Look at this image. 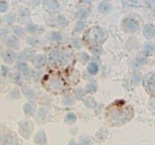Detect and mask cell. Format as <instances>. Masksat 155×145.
<instances>
[{"mask_svg": "<svg viewBox=\"0 0 155 145\" xmlns=\"http://www.w3.org/2000/svg\"><path fill=\"white\" fill-rule=\"evenodd\" d=\"M133 110L126 107L124 101H117L109 107L108 117L111 123L117 125L123 123L133 117Z\"/></svg>", "mask_w": 155, "mask_h": 145, "instance_id": "1", "label": "cell"}, {"mask_svg": "<svg viewBox=\"0 0 155 145\" xmlns=\"http://www.w3.org/2000/svg\"><path fill=\"white\" fill-rule=\"evenodd\" d=\"M104 33L102 29L98 28V27H93L90 29L89 31H87L86 34V38L87 41L90 42H99L104 37Z\"/></svg>", "mask_w": 155, "mask_h": 145, "instance_id": "2", "label": "cell"}, {"mask_svg": "<svg viewBox=\"0 0 155 145\" xmlns=\"http://www.w3.org/2000/svg\"><path fill=\"white\" fill-rule=\"evenodd\" d=\"M47 86H48V88L51 90L58 91L61 90L63 87V82L60 78L54 76L48 79Z\"/></svg>", "mask_w": 155, "mask_h": 145, "instance_id": "3", "label": "cell"}, {"mask_svg": "<svg viewBox=\"0 0 155 145\" xmlns=\"http://www.w3.org/2000/svg\"><path fill=\"white\" fill-rule=\"evenodd\" d=\"M124 26L130 32H135L139 29V24L133 19H126L123 22Z\"/></svg>", "mask_w": 155, "mask_h": 145, "instance_id": "4", "label": "cell"}, {"mask_svg": "<svg viewBox=\"0 0 155 145\" xmlns=\"http://www.w3.org/2000/svg\"><path fill=\"white\" fill-rule=\"evenodd\" d=\"M43 6L44 9L49 12H55L59 8L58 3L56 1H45L43 2Z\"/></svg>", "mask_w": 155, "mask_h": 145, "instance_id": "5", "label": "cell"}, {"mask_svg": "<svg viewBox=\"0 0 155 145\" xmlns=\"http://www.w3.org/2000/svg\"><path fill=\"white\" fill-rule=\"evenodd\" d=\"M146 87L151 92H155V73H151L147 77Z\"/></svg>", "mask_w": 155, "mask_h": 145, "instance_id": "6", "label": "cell"}, {"mask_svg": "<svg viewBox=\"0 0 155 145\" xmlns=\"http://www.w3.org/2000/svg\"><path fill=\"white\" fill-rule=\"evenodd\" d=\"M20 132L21 135L25 138L30 137L31 134V126L29 125L28 123H23L20 124Z\"/></svg>", "mask_w": 155, "mask_h": 145, "instance_id": "7", "label": "cell"}, {"mask_svg": "<svg viewBox=\"0 0 155 145\" xmlns=\"http://www.w3.org/2000/svg\"><path fill=\"white\" fill-rule=\"evenodd\" d=\"M34 141L39 145H45L46 144V137L43 131H40L36 134L34 138Z\"/></svg>", "mask_w": 155, "mask_h": 145, "instance_id": "8", "label": "cell"}, {"mask_svg": "<svg viewBox=\"0 0 155 145\" xmlns=\"http://www.w3.org/2000/svg\"><path fill=\"white\" fill-rule=\"evenodd\" d=\"M155 33L154 26L151 24H148L144 26V30H143V34L148 39H151L154 36Z\"/></svg>", "mask_w": 155, "mask_h": 145, "instance_id": "9", "label": "cell"}, {"mask_svg": "<svg viewBox=\"0 0 155 145\" xmlns=\"http://www.w3.org/2000/svg\"><path fill=\"white\" fill-rule=\"evenodd\" d=\"M51 59L55 61H62L65 60V55L59 51H55L51 54Z\"/></svg>", "mask_w": 155, "mask_h": 145, "instance_id": "10", "label": "cell"}, {"mask_svg": "<svg viewBox=\"0 0 155 145\" xmlns=\"http://www.w3.org/2000/svg\"><path fill=\"white\" fill-rule=\"evenodd\" d=\"M15 58V54L11 51H7L3 54V59L6 63H11Z\"/></svg>", "mask_w": 155, "mask_h": 145, "instance_id": "11", "label": "cell"}, {"mask_svg": "<svg viewBox=\"0 0 155 145\" xmlns=\"http://www.w3.org/2000/svg\"><path fill=\"white\" fill-rule=\"evenodd\" d=\"M111 5L108 3V2H102L98 5V10L102 13H107L111 11Z\"/></svg>", "mask_w": 155, "mask_h": 145, "instance_id": "12", "label": "cell"}, {"mask_svg": "<svg viewBox=\"0 0 155 145\" xmlns=\"http://www.w3.org/2000/svg\"><path fill=\"white\" fill-rule=\"evenodd\" d=\"M34 64L36 65V66H42L46 63V58L44 57V56L42 55H37L36 57H35L34 59V61H33Z\"/></svg>", "mask_w": 155, "mask_h": 145, "instance_id": "13", "label": "cell"}, {"mask_svg": "<svg viewBox=\"0 0 155 145\" xmlns=\"http://www.w3.org/2000/svg\"><path fill=\"white\" fill-rule=\"evenodd\" d=\"M85 105L89 108H94L96 106V102L92 98H88L84 101Z\"/></svg>", "mask_w": 155, "mask_h": 145, "instance_id": "14", "label": "cell"}, {"mask_svg": "<svg viewBox=\"0 0 155 145\" xmlns=\"http://www.w3.org/2000/svg\"><path fill=\"white\" fill-rule=\"evenodd\" d=\"M88 71H89V73H91L92 75H95L97 73L98 71V65L95 63H92L89 65L88 67Z\"/></svg>", "mask_w": 155, "mask_h": 145, "instance_id": "15", "label": "cell"}, {"mask_svg": "<svg viewBox=\"0 0 155 145\" xmlns=\"http://www.w3.org/2000/svg\"><path fill=\"white\" fill-rule=\"evenodd\" d=\"M18 70H20V71H21V72H22L24 75L29 74V67H27V64L20 63V64H18Z\"/></svg>", "mask_w": 155, "mask_h": 145, "instance_id": "16", "label": "cell"}, {"mask_svg": "<svg viewBox=\"0 0 155 145\" xmlns=\"http://www.w3.org/2000/svg\"><path fill=\"white\" fill-rule=\"evenodd\" d=\"M154 49V45L152 43H147L144 45V52L146 55H150Z\"/></svg>", "mask_w": 155, "mask_h": 145, "instance_id": "17", "label": "cell"}, {"mask_svg": "<svg viewBox=\"0 0 155 145\" xmlns=\"http://www.w3.org/2000/svg\"><path fill=\"white\" fill-rule=\"evenodd\" d=\"M24 110L26 114L30 115L33 113V107L30 103H26L24 107Z\"/></svg>", "mask_w": 155, "mask_h": 145, "instance_id": "18", "label": "cell"}, {"mask_svg": "<svg viewBox=\"0 0 155 145\" xmlns=\"http://www.w3.org/2000/svg\"><path fill=\"white\" fill-rule=\"evenodd\" d=\"M80 144L81 145H91L92 144L91 139L89 138H87V137L82 138H81V140H80Z\"/></svg>", "mask_w": 155, "mask_h": 145, "instance_id": "19", "label": "cell"}, {"mask_svg": "<svg viewBox=\"0 0 155 145\" xmlns=\"http://www.w3.org/2000/svg\"><path fill=\"white\" fill-rule=\"evenodd\" d=\"M76 116L73 113H68L66 116V121L68 123H73L76 120Z\"/></svg>", "mask_w": 155, "mask_h": 145, "instance_id": "20", "label": "cell"}, {"mask_svg": "<svg viewBox=\"0 0 155 145\" xmlns=\"http://www.w3.org/2000/svg\"><path fill=\"white\" fill-rule=\"evenodd\" d=\"M85 24L83 22H78L76 24L75 27H74V30L76 32H79V31H81L82 29L84 28Z\"/></svg>", "mask_w": 155, "mask_h": 145, "instance_id": "21", "label": "cell"}, {"mask_svg": "<svg viewBox=\"0 0 155 145\" xmlns=\"http://www.w3.org/2000/svg\"><path fill=\"white\" fill-rule=\"evenodd\" d=\"M75 94L78 98H81L82 97H83L86 95V92L81 88H78V89H76L75 90Z\"/></svg>", "mask_w": 155, "mask_h": 145, "instance_id": "22", "label": "cell"}, {"mask_svg": "<svg viewBox=\"0 0 155 145\" xmlns=\"http://www.w3.org/2000/svg\"><path fill=\"white\" fill-rule=\"evenodd\" d=\"M7 8H8V4H7L6 2H4V1H1L0 2V12H4L7 10Z\"/></svg>", "mask_w": 155, "mask_h": 145, "instance_id": "23", "label": "cell"}, {"mask_svg": "<svg viewBox=\"0 0 155 145\" xmlns=\"http://www.w3.org/2000/svg\"><path fill=\"white\" fill-rule=\"evenodd\" d=\"M52 39L55 41H61L62 40V36L59 33H54L52 34Z\"/></svg>", "mask_w": 155, "mask_h": 145, "instance_id": "24", "label": "cell"}, {"mask_svg": "<svg viewBox=\"0 0 155 145\" xmlns=\"http://www.w3.org/2000/svg\"><path fill=\"white\" fill-rule=\"evenodd\" d=\"M14 33L15 35H17L18 36H20L22 35V30L20 28V27H18V26H15V27H14L13 29Z\"/></svg>", "mask_w": 155, "mask_h": 145, "instance_id": "25", "label": "cell"}, {"mask_svg": "<svg viewBox=\"0 0 155 145\" xmlns=\"http://www.w3.org/2000/svg\"><path fill=\"white\" fill-rule=\"evenodd\" d=\"M7 44L9 45V46L14 47L17 45V42H16V40H15L14 39L11 38V39H9V40L7 41Z\"/></svg>", "mask_w": 155, "mask_h": 145, "instance_id": "26", "label": "cell"}, {"mask_svg": "<svg viewBox=\"0 0 155 145\" xmlns=\"http://www.w3.org/2000/svg\"><path fill=\"white\" fill-rule=\"evenodd\" d=\"M87 88H88V90H89V92H95V90H96V86H95V84L91 83L87 86Z\"/></svg>", "mask_w": 155, "mask_h": 145, "instance_id": "27", "label": "cell"}, {"mask_svg": "<svg viewBox=\"0 0 155 145\" xmlns=\"http://www.w3.org/2000/svg\"><path fill=\"white\" fill-rule=\"evenodd\" d=\"M78 14H79V15L81 17V18H84L85 16L87 15L86 10H85V9H82V10H80V11H79Z\"/></svg>", "mask_w": 155, "mask_h": 145, "instance_id": "28", "label": "cell"}, {"mask_svg": "<svg viewBox=\"0 0 155 145\" xmlns=\"http://www.w3.org/2000/svg\"><path fill=\"white\" fill-rule=\"evenodd\" d=\"M6 20H7V21H8V23H9V24H12L15 19H14L13 16L8 15V16H7Z\"/></svg>", "mask_w": 155, "mask_h": 145, "instance_id": "29", "label": "cell"}, {"mask_svg": "<svg viewBox=\"0 0 155 145\" xmlns=\"http://www.w3.org/2000/svg\"><path fill=\"white\" fill-rule=\"evenodd\" d=\"M27 29L28 31L33 32V31L36 30V26H34V25H33V24H30V25H29V26H27Z\"/></svg>", "mask_w": 155, "mask_h": 145, "instance_id": "30", "label": "cell"}, {"mask_svg": "<svg viewBox=\"0 0 155 145\" xmlns=\"http://www.w3.org/2000/svg\"><path fill=\"white\" fill-rule=\"evenodd\" d=\"M140 79H141V78H140V76H138V75H136V76H135V77H134V82H135V83H138V82L140 81Z\"/></svg>", "mask_w": 155, "mask_h": 145, "instance_id": "31", "label": "cell"}, {"mask_svg": "<svg viewBox=\"0 0 155 145\" xmlns=\"http://www.w3.org/2000/svg\"><path fill=\"white\" fill-rule=\"evenodd\" d=\"M68 145H77V144H76V142L74 141H71Z\"/></svg>", "mask_w": 155, "mask_h": 145, "instance_id": "32", "label": "cell"}]
</instances>
